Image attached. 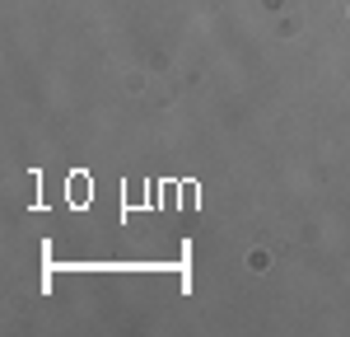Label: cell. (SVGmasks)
<instances>
[]
</instances>
